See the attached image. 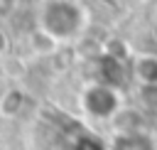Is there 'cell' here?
Segmentation results:
<instances>
[{
    "instance_id": "obj_1",
    "label": "cell",
    "mask_w": 157,
    "mask_h": 150,
    "mask_svg": "<svg viewBox=\"0 0 157 150\" xmlns=\"http://www.w3.org/2000/svg\"><path fill=\"white\" fill-rule=\"evenodd\" d=\"M86 25V12L74 0H44L39 7V27L54 39H74Z\"/></svg>"
},
{
    "instance_id": "obj_2",
    "label": "cell",
    "mask_w": 157,
    "mask_h": 150,
    "mask_svg": "<svg viewBox=\"0 0 157 150\" xmlns=\"http://www.w3.org/2000/svg\"><path fill=\"white\" fill-rule=\"evenodd\" d=\"M81 108L93 120H110L120 113L123 101L110 84H91L81 93Z\"/></svg>"
},
{
    "instance_id": "obj_3",
    "label": "cell",
    "mask_w": 157,
    "mask_h": 150,
    "mask_svg": "<svg viewBox=\"0 0 157 150\" xmlns=\"http://www.w3.org/2000/svg\"><path fill=\"white\" fill-rule=\"evenodd\" d=\"M108 150H157L152 138L147 133H137V130H125L120 135L113 138V143L108 145Z\"/></svg>"
},
{
    "instance_id": "obj_4",
    "label": "cell",
    "mask_w": 157,
    "mask_h": 150,
    "mask_svg": "<svg viewBox=\"0 0 157 150\" xmlns=\"http://www.w3.org/2000/svg\"><path fill=\"white\" fill-rule=\"evenodd\" d=\"M132 71L142 86L157 89V57L155 54H140L132 64Z\"/></svg>"
},
{
    "instance_id": "obj_5",
    "label": "cell",
    "mask_w": 157,
    "mask_h": 150,
    "mask_svg": "<svg viewBox=\"0 0 157 150\" xmlns=\"http://www.w3.org/2000/svg\"><path fill=\"white\" fill-rule=\"evenodd\" d=\"M74 150H108V145H103L98 138L93 135H81L76 143H74Z\"/></svg>"
}]
</instances>
